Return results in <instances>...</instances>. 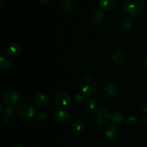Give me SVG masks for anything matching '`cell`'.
<instances>
[{"mask_svg":"<svg viewBox=\"0 0 147 147\" xmlns=\"http://www.w3.org/2000/svg\"><path fill=\"white\" fill-rule=\"evenodd\" d=\"M97 80L91 75H86L80 80V88L85 96H93L97 90Z\"/></svg>","mask_w":147,"mask_h":147,"instance_id":"6da1fadb","label":"cell"},{"mask_svg":"<svg viewBox=\"0 0 147 147\" xmlns=\"http://www.w3.org/2000/svg\"><path fill=\"white\" fill-rule=\"evenodd\" d=\"M144 9L143 0H126L123 4V10L128 15L136 17L142 14Z\"/></svg>","mask_w":147,"mask_h":147,"instance_id":"7a4b0ae2","label":"cell"},{"mask_svg":"<svg viewBox=\"0 0 147 147\" xmlns=\"http://www.w3.org/2000/svg\"><path fill=\"white\" fill-rule=\"evenodd\" d=\"M15 112L17 117L24 121L32 120L36 114L35 109L29 103H22L19 105Z\"/></svg>","mask_w":147,"mask_h":147,"instance_id":"3957f363","label":"cell"},{"mask_svg":"<svg viewBox=\"0 0 147 147\" xmlns=\"http://www.w3.org/2000/svg\"><path fill=\"white\" fill-rule=\"evenodd\" d=\"M111 115L107 110L104 109H98L93 113V120L95 123L100 125H104L111 121Z\"/></svg>","mask_w":147,"mask_h":147,"instance_id":"277c9868","label":"cell"},{"mask_svg":"<svg viewBox=\"0 0 147 147\" xmlns=\"http://www.w3.org/2000/svg\"><path fill=\"white\" fill-rule=\"evenodd\" d=\"M54 118L59 124L66 125L70 121V113L65 108L57 107L54 111Z\"/></svg>","mask_w":147,"mask_h":147,"instance_id":"5b68a950","label":"cell"},{"mask_svg":"<svg viewBox=\"0 0 147 147\" xmlns=\"http://www.w3.org/2000/svg\"><path fill=\"white\" fill-rule=\"evenodd\" d=\"M55 102L62 106H69L72 103V97L69 93L65 91H59L54 96Z\"/></svg>","mask_w":147,"mask_h":147,"instance_id":"8992f818","label":"cell"},{"mask_svg":"<svg viewBox=\"0 0 147 147\" xmlns=\"http://www.w3.org/2000/svg\"><path fill=\"white\" fill-rule=\"evenodd\" d=\"M3 100L9 106L14 105L19 100V94L14 89H7L3 95Z\"/></svg>","mask_w":147,"mask_h":147,"instance_id":"52a82bcc","label":"cell"},{"mask_svg":"<svg viewBox=\"0 0 147 147\" xmlns=\"http://www.w3.org/2000/svg\"><path fill=\"white\" fill-rule=\"evenodd\" d=\"M111 60L115 65H121L126 60V53L121 49H116L112 52Z\"/></svg>","mask_w":147,"mask_h":147,"instance_id":"ba28073f","label":"cell"},{"mask_svg":"<svg viewBox=\"0 0 147 147\" xmlns=\"http://www.w3.org/2000/svg\"><path fill=\"white\" fill-rule=\"evenodd\" d=\"M6 52L9 57L18 58L22 53V48L18 43H11L6 48Z\"/></svg>","mask_w":147,"mask_h":147,"instance_id":"9c48e42d","label":"cell"},{"mask_svg":"<svg viewBox=\"0 0 147 147\" xmlns=\"http://www.w3.org/2000/svg\"><path fill=\"white\" fill-rule=\"evenodd\" d=\"M103 134L106 139H109V140H113L117 137L118 134H119V129L113 123H109L105 127Z\"/></svg>","mask_w":147,"mask_h":147,"instance_id":"30bf717a","label":"cell"},{"mask_svg":"<svg viewBox=\"0 0 147 147\" xmlns=\"http://www.w3.org/2000/svg\"><path fill=\"white\" fill-rule=\"evenodd\" d=\"M103 95L106 98L114 99L119 95V89L115 85L107 84L103 88Z\"/></svg>","mask_w":147,"mask_h":147,"instance_id":"8fae6325","label":"cell"},{"mask_svg":"<svg viewBox=\"0 0 147 147\" xmlns=\"http://www.w3.org/2000/svg\"><path fill=\"white\" fill-rule=\"evenodd\" d=\"M34 103L37 106L40 108H45L48 105L49 103V98L45 93L42 92H39L36 93L34 97Z\"/></svg>","mask_w":147,"mask_h":147,"instance_id":"7c38bea8","label":"cell"},{"mask_svg":"<svg viewBox=\"0 0 147 147\" xmlns=\"http://www.w3.org/2000/svg\"><path fill=\"white\" fill-rule=\"evenodd\" d=\"M116 0H98V4L101 9L105 11H109L114 8L116 6Z\"/></svg>","mask_w":147,"mask_h":147,"instance_id":"4fadbf2b","label":"cell"},{"mask_svg":"<svg viewBox=\"0 0 147 147\" xmlns=\"http://www.w3.org/2000/svg\"><path fill=\"white\" fill-rule=\"evenodd\" d=\"M105 19V14L100 10H95L90 15V20L94 24H100Z\"/></svg>","mask_w":147,"mask_h":147,"instance_id":"5bb4252c","label":"cell"},{"mask_svg":"<svg viewBox=\"0 0 147 147\" xmlns=\"http://www.w3.org/2000/svg\"><path fill=\"white\" fill-rule=\"evenodd\" d=\"M83 108L88 113H92L97 108V102L93 98H87L83 103Z\"/></svg>","mask_w":147,"mask_h":147,"instance_id":"9a60e30c","label":"cell"},{"mask_svg":"<svg viewBox=\"0 0 147 147\" xmlns=\"http://www.w3.org/2000/svg\"><path fill=\"white\" fill-rule=\"evenodd\" d=\"M72 127L76 131L80 132L84 130L86 127V123L83 119H76L72 122Z\"/></svg>","mask_w":147,"mask_h":147,"instance_id":"2e32d148","label":"cell"},{"mask_svg":"<svg viewBox=\"0 0 147 147\" xmlns=\"http://www.w3.org/2000/svg\"><path fill=\"white\" fill-rule=\"evenodd\" d=\"M134 27V21L131 18H125L120 24V28L123 32H129Z\"/></svg>","mask_w":147,"mask_h":147,"instance_id":"e0dca14e","label":"cell"},{"mask_svg":"<svg viewBox=\"0 0 147 147\" xmlns=\"http://www.w3.org/2000/svg\"><path fill=\"white\" fill-rule=\"evenodd\" d=\"M76 9V3L74 1L64 2L61 6V10L65 14H71Z\"/></svg>","mask_w":147,"mask_h":147,"instance_id":"ac0fdd59","label":"cell"},{"mask_svg":"<svg viewBox=\"0 0 147 147\" xmlns=\"http://www.w3.org/2000/svg\"><path fill=\"white\" fill-rule=\"evenodd\" d=\"M11 61L7 57L4 56H1L0 57V67L2 71H7L11 68Z\"/></svg>","mask_w":147,"mask_h":147,"instance_id":"d6986e66","label":"cell"},{"mask_svg":"<svg viewBox=\"0 0 147 147\" xmlns=\"http://www.w3.org/2000/svg\"><path fill=\"white\" fill-rule=\"evenodd\" d=\"M111 121H112L113 123H116V124H120L124 121V116L121 112H116V113H114L113 115H111Z\"/></svg>","mask_w":147,"mask_h":147,"instance_id":"ffe728a7","label":"cell"},{"mask_svg":"<svg viewBox=\"0 0 147 147\" xmlns=\"http://www.w3.org/2000/svg\"><path fill=\"white\" fill-rule=\"evenodd\" d=\"M35 120L40 123H45L48 120V115L45 112H40L36 116Z\"/></svg>","mask_w":147,"mask_h":147,"instance_id":"44dd1931","label":"cell"},{"mask_svg":"<svg viewBox=\"0 0 147 147\" xmlns=\"http://www.w3.org/2000/svg\"><path fill=\"white\" fill-rule=\"evenodd\" d=\"M73 97H74L75 100L78 103H83L86 100L85 99V95L83 93H80V92H77V93H75Z\"/></svg>","mask_w":147,"mask_h":147,"instance_id":"7402d4cb","label":"cell"},{"mask_svg":"<svg viewBox=\"0 0 147 147\" xmlns=\"http://www.w3.org/2000/svg\"><path fill=\"white\" fill-rule=\"evenodd\" d=\"M138 121V119L136 116H130L128 117L127 119V123L129 126H134L136 124Z\"/></svg>","mask_w":147,"mask_h":147,"instance_id":"603a6c76","label":"cell"},{"mask_svg":"<svg viewBox=\"0 0 147 147\" xmlns=\"http://www.w3.org/2000/svg\"><path fill=\"white\" fill-rule=\"evenodd\" d=\"M5 112L7 115H8L9 116H12L14 113V108L11 107V106H7V107L5 108Z\"/></svg>","mask_w":147,"mask_h":147,"instance_id":"cb8c5ba5","label":"cell"},{"mask_svg":"<svg viewBox=\"0 0 147 147\" xmlns=\"http://www.w3.org/2000/svg\"><path fill=\"white\" fill-rule=\"evenodd\" d=\"M9 120L10 119L8 115H2V116H1V121L4 123H7L9 121Z\"/></svg>","mask_w":147,"mask_h":147,"instance_id":"d4e9b609","label":"cell"},{"mask_svg":"<svg viewBox=\"0 0 147 147\" xmlns=\"http://www.w3.org/2000/svg\"><path fill=\"white\" fill-rule=\"evenodd\" d=\"M142 122H143V124L145 127L147 128V114L145 115L143 118V120H142Z\"/></svg>","mask_w":147,"mask_h":147,"instance_id":"484cf974","label":"cell"},{"mask_svg":"<svg viewBox=\"0 0 147 147\" xmlns=\"http://www.w3.org/2000/svg\"><path fill=\"white\" fill-rule=\"evenodd\" d=\"M141 111L143 113H147V106L146 105H143V106L141 107Z\"/></svg>","mask_w":147,"mask_h":147,"instance_id":"4316f807","label":"cell"},{"mask_svg":"<svg viewBox=\"0 0 147 147\" xmlns=\"http://www.w3.org/2000/svg\"><path fill=\"white\" fill-rule=\"evenodd\" d=\"M39 1H40L41 4H47V3H49L50 1V0H39Z\"/></svg>","mask_w":147,"mask_h":147,"instance_id":"83f0119b","label":"cell"},{"mask_svg":"<svg viewBox=\"0 0 147 147\" xmlns=\"http://www.w3.org/2000/svg\"><path fill=\"white\" fill-rule=\"evenodd\" d=\"M144 66L145 69L147 70V57L145 59L144 61Z\"/></svg>","mask_w":147,"mask_h":147,"instance_id":"f1b7e54d","label":"cell"},{"mask_svg":"<svg viewBox=\"0 0 147 147\" xmlns=\"http://www.w3.org/2000/svg\"><path fill=\"white\" fill-rule=\"evenodd\" d=\"M0 107H1V111H0V113H1V114L2 115V113H3V106L2 104H0Z\"/></svg>","mask_w":147,"mask_h":147,"instance_id":"f546056e","label":"cell"},{"mask_svg":"<svg viewBox=\"0 0 147 147\" xmlns=\"http://www.w3.org/2000/svg\"><path fill=\"white\" fill-rule=\"evenodd\" d=\"M14 147H25V146H24V145H22V144H17V145H16V146Z\"/></svg>","mask_w":147,"mask_h":147,"instance_id":"4dcf8cb0","label":"cell"},{"mask_svg":"<svg viewBox=\"0 0 147 147\" xmlns=\"http://www.w3.org/2000/svg\"><path fill=\"white\" fill-rule=\"evenodd\" d=\"M4 0H0V4H2L3 3H4Z\"/></svg>","mask_w":147,"mask_h":147,"instance_id":"1f68e13d","label":"cell"},{"mask_svg":"<svg viewBox=\"0 0 147 147\" xmlns=\"http://www.w3.org/2000/svg\"><path fill=\"white\" fill-rule=\"evenodd\" d=\"M63 1H64V2H67V1H70V0H63Z\"/></svg>","mask_w":147,"mask_h":147,"instance_id":"d6a6232c","label":"cell"}]
</instances>
